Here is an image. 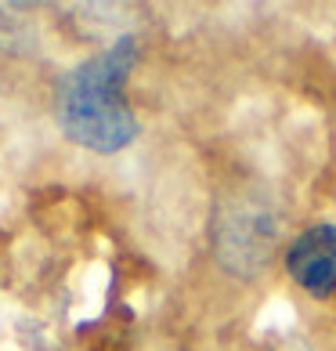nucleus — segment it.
<instances>
[{
  "instance_id": "nucleus-1",
  "label": "nucleus",
  "mask_w": 336,
  "mask_h": 351,
  "mask_svg": "<svg viewBox=\"0 0 336 351\" xmlns=\"http://www.w3.org/2000/svg\"><path fill=\"white\" fill-rule=\"evenodd\" d=\"M138 58V36H116L109 47L83 58L58 80L55 120L69 141L109 156L138 138V116L127 106V80Z\"/></svg>"
},
{
  "instance_id": "nucleus-2",
  "label": "nucleus",
  "mask_w": 336,
  "mask_h": 351,
  "mask_svg": "<svg viewBox=\"0 0 336 351\" xmlns=\"http://www.w3.org/2000/svg\"><path fill=\"white\" fill-rule=\"evenodd\" d=\"M214 257L231 276H257L279 243V214L253 192H239L214 206Z\"/></svg>"
},
{
  "instance_id": "nucleus-3",
  "label": "nucleus",
  "mask_w": 336,
  "mask_h": 351,
  "mask_svg": "<svg viewBox=\"0 0 336 351\" xmlns=\"http://www.w3.org/2000/svg\"><path fill=\"white\" fill-rule=\"evenodd\" d=\"M286 268L293 282L311 297L336 293V225L322 221L293 239L286 254Z\"/></svg>"
},
{
  "instance_id": "nucleus-4",
  "label": "nucleus",
  "mask_w": 336,
  "mask_h": 351,
  "mask_svg": "<svg viewBox=\"0 0 336 351\" xmlns=\"http://www.w3.org/2000/svg\"><path fill=\"white\" fill-rule=\"evenodd\" d=\"M279 351H311V348H307L304 341H289V344H282Z\"/></svg>"
}]
</instances>
